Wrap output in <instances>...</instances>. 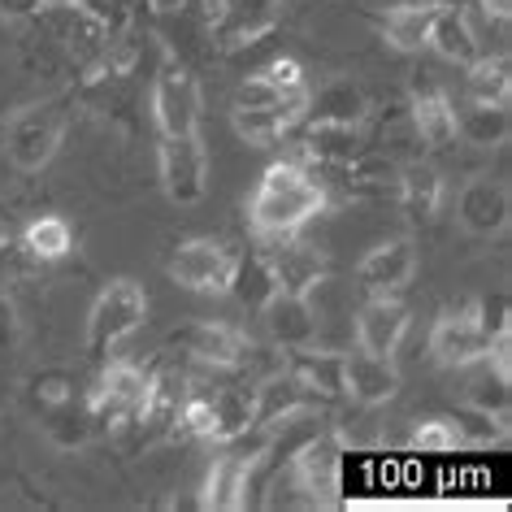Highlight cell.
Listing matches in <instances>:
<instances>
[{
    "instance_id": "83f0119b",
    "label": "cell",
    "mask_w": 512,
    "mask_h": 512,
    "mask_svg": "<svg viewBox=\"0 0 512 512\" xmlns=\"http://www.w3.org/2000/svg\"><path fill=\"white\" fill-rule=\"evenodd\" d=\"M443 61H452V66H473L482 53H478V44H473V35H469V22L465 14H460V5H439V14H434V27H430V44Z\"/></svg>"
},
{
    "instance_id": "30bf717a",
    "label": "cell",
    "mask_w": 512,
    "mask_h": 512,
    "mask_svg": "<svg viewBox=\"0 0 512 512\" xmlns=\"http://www.w3.org/2000/svg\"><path fill=\"white\" fill-rule=\"evenodd\" d=\"M35 18H40L44 27H48V35L66 44L87 70H96L100 53H105V40H109V27H105V22H96L92 14H87V9L74 5V0H48V5H44Z\"/></svg>"
},
{
    "instance_id": "7bdbcfd3",
    "label": "cell",
    "mask_w": 512,
    "mask_h": 512,
    "mask_svg": "<svg viewBox=\"0 0 512 512\" xmlns=\"http://www.w3.org/2000/svg\"><path fill=\"white\" fill-rule=\"evenodd\" d=\"M48 0H0V14L5 18H35Z\"/></svg>"
},
{
    "instance_id": "8d00e7d4",
    "label": "cell",
    "mask_w": 512,
    "mask_h": 512,
    "mask_svg": "<svg viewBox=\"0 0 512 512\" xmlns=\"http://www.w3.org/2000/svg\"><path fill=\"white\" fill-rule=\"evenodd\" d=\"M31 400L40 408L74 400V374H70V369H44V374H35L31 378Z\"/></svg>"
},
{
    "instance_id": "b9f144b4",
    "label": "cell",
    "mask_w": 512,
    "mask_h": 512,
    "mask_svg": "<svg viewBox=\"0 0 512 512\" xmlns=\"http://www.w3.org/2000/svg\"><path fill=\"white\" fill-rule=\"evenodd\" d=\"M74 5L87 9L96 22H105L109 31H122L126 27V14H131V9H126V0H74Z\"/></svg>"
},
{
    "instance_id": "ee69618b",
    "label": "cell",
    "mask_w": 512,
    "mask_h": 512,
    "mask_svg": "<svg viewBox=\"0 0 512 512\" xmlns=\"http://www.w3.org/2000/svg\"><path fill=\"white\" fill-rule=\"evenodd\" d=\"M152 9H157V14H183V9L191 5V0H148Z\"/></svg>"
},
{
    "instance_id": "8fae6325",
    "label": "cell",
    "mask_w": 512,
    "mask_h": 512,
    "mask_svg": "<svg viewBox=\"0 0 512 512\" xmlns=\"http://www.w3.org/2000/svg\"><path fill=\"white\" fill-rule=\"evenodd\" d=\"M265 261L274 270L278 291H296V296H313L317 287L326 283V256L313 248V243L296 235H274L270 248H265Z\"/></svg>"
},
{
    "instance_id": "4dcf8cb0",
    "label": "cell",
    "mask_w": 512,
    "mask_h": 512,
    "mask_svg": "<svg viewBox=\"0 0 512 512\" xmlns=\"http://www.w3.org/2000/svg\"><path fill=\"white\" fill-rule=\"evenodd\" d=\"M22 248L35 261H61L74 248V226L61 213H40L22 226Z\"/></svg>"
},
{
    "instance_id": "f6af8a7d",
    "label": "cell",
    "mask_w": 512,
    "mask_h": 512,
    "mask_svg": "<svg viewBox=\"0 0 512 512\" xmlns=\"http://www.w3.org/2000/svg\"><path fill=\"white\" fill-rule=\"evenodd\" d=\"M478 5H486V9H491V14H499V18L512 14V0H478Z\"/></svg>"
},
{
    "instance_id": "d6a6232c",
    "label": "cell",
    "mask_w": 512,
    "mask_h": 512,
    "mask_svg": "<svg viewBox=\"0 0 512 512\" xmlns=\"http://www.w3.org/2000/svg\"><path fill=\"white\" fill-rule=\"evenodd\" d=\"M400 200H404L408 217L430 222L443 204V174L430 170V165H408L404 178H400Z\"/></svg>"
},
{
    "instance_id": "5bb4252c",
    "label": "cell",
    "mask_w": 512,
    "mask_h": 512,
    "mask_svg": "<svg viewBox=\"0 0 512 512\" xmlns=\"http://www.w3.org/2000/svg\"><path fill=\"white\" fill-rule=\"evenodd\" d=\"M178 343H183L196 361L213 365V369H239V365H248L252 352H256L252 339L226 322H196L178 335Z\"/></svg>"
},
{
    "instance_id": "ab89813d",
    "label": "cell",
    "mask_w": 512,
    "mask_h": 512,
    "mask_svg": "<svg viewBox=\"0 0 512 512\" xmlns=\"http://www.w3.org/2000/svg\"><path fill=\"white\" fill-rule=\"evenodd\" d=\"M508 296H491V300H478V322L491 339L499 335H512V317H508Z\"/></svg>"
},
{
    "instance_id": "52a82bcc",
    "label": "cell",
    "mask_w": 512,
    "mask_h": 512,
    "mask_svg": "<svg viewBox=\"0 0 512 512\" xmlns=\"http://www.w3.org/2000/svg\"><path fill=\"white\" fill-rule=\"evenodd\" d=\"M291 478L309 499V508H326L339 499V482H343V443L335 430H322L313 434L309 443L300 447L296 456L287 460Z\"/></svg>"
},
{
    "instance_id": "e575fe53",
    "label": "cell",
    "mask_w": 512,
    "mask_h": 512,
    "mask_svg": "<svg viewBox=\"0 0 512 512\" xmlns=\"http://www.w3.org/2000/svg\"><path fill=\"white\" fill-rule=\"evenodd\" d=\"M460 14H465L469 22V35H473V44H478V53L482 57H508V18H499L491 14L486 5H460Z\"/></svg>"
},
{
    "instance_id": "836d02e7",
    "label": "cell",
    "mask_w": 512,
    "mask_h": 512,
    "mask_svg": "<svg viewBox=\"0 0 512 512\" xmlns=\"http://www.w3.org/2000/svg\"><path fill=\"white\" fill-rule=\"evenodd\" d=\"M469 70V100L482 105H508L512 79H508V57H478Z\"/></svg>"
},
{
    "instance_id": "7c38bea8",
    "label": "cell",
    "mask_w": 512,
    "mask_h": 512,
    "mask_svg": "<svg viewBox=\"0 0 512 512\" xmlns=\"http://www.w3.org/2000/svg\"><path fill=\"white\" fill-rule=\"evenodd\" d=\"M413 274H417V248L404 235L374 243L356 265V283H361L365 296H395V291L413 283Z\"/></svg>"
},
{
    "instance_id": "7402d4cb",
    "label": "cell",
    "mask_w": 512,
    "mask_h": 512,
    "mask_svg": "<svg viewBox=\"0 0 512 512\" xmlns=\"http://www.w3.org/2000/svg\"><path fill=\"white\" fill-rule=\"evenodd\" d=\"M465 369H473V378L465 387V404L478 408V413H486V417H495L499 426H504L508 413H512V387H508L512 374L508 369H499L491 356H482V361H473Z\"/></svg>"
},
{
    "instance_id": "f546056e",
    "label": "cell",
    "mask_w": 512,
    "mask_h": 512,
    "mask_svg": "<svg viewBox=\"0 0 512 512\" xmlns=\"http://www.w3.org/2000/svg\"><path fill=\"white\" fill-rule=\"evenodd\" d=\"M209 404H213V443H226L256 426V391L252 387H217V391H209Z\"/></svg>"
},
{
    "instance_id": "ba28073f",
    "label": "cell",
    "mask_w": 512,
    "mask_h": 512,
    "mask_svg": "<svg viewBox=\"0 0 512 512\" xmlns=\"http://www.w3.org/2000/svg\"><path fill=\"white\" fill-rule=\"evenodd\" d=\"M157 165H161V187L174 204H200L209 191V157H204L200 135H161L157 148Z\"/></svg>"
},
{
    "instance_id": "5b68a950",
    "label": "cell",
    "mask_w": 512,
    "mask_h": 512,
    "mask_svg": "<svg viewBox=\"0 0 512 512\" xmlns=\"http://www.w3.org/2000/svg\"><path fill=\"white\" fill-rule=\"evenodd\" d=\"M235 261L239 252L222 239H187L174 248L165 270L178 287L200 291V296H222V291H230V278H235Z\"/></svg>"
},
{
    "instance_id": "277c9868",
    "label": "cell",
    "mask_w": 512,
    "mask_h": 512,
    "mask_svg": "<svg viewBox=\"0 0 512 512\" xmlns=\"http://www.w3.org/2000/svg\"><path fill=\"white\" fill-rule=\"evenodd\" d=\"M148 317V291L135 278H113L100 291L92 313H87V352L92 356H109L122 339H131Z\"/></svg>"
},
{
    "instance_id": "74e56055",
    "label": "cell",
    "mask_w": 512,
    "mask_h": 512,
    "mask_svg": "<svg viewBox=\"0 0 512 512\" xmlns=\"http://www.w3.org/2000/svg\"><path fill=\"white\" fill-rule=\"evenodd\" d=\"M296 96H309V92H296ZM296 96H287L283 87H274L265 74H248V79L239 83V92H235V105H283V100H296Z\"/></svg>"
},
{
    "instance_id": "f1b7e54d",
    "label": "cell",
    "mask_w": 512,
    "mask_h": 512,
    "mask_svg": "<svg viewBox=\"0 0 512 512\" xmlns=\"http://www.w3.org/2000/svg\"><path fill=\"white\" fill-rule=\"evenodd\" d=\"M40 426L48 434V443L61 447V452H79V447L92 439V413L79 400H61V404H44L40 408Z\"/></svg>"
},
{
    "instance_id": "3957f363",
    "label": "cell",
    "mask_w": 512,
    "mask_h": 512,
    "mask_svg": "<svg viewBox=\"0 0 512 512\" xmlns=\"http://www.w3.org/2000/svg\"><path fill=\"white\" fill-rule=\"evenodd\" d=\"M61 135H66V109H61L57 100L27 105L5 126V157L22 174H40L44 165L57 157Z\"/></svg>"
},
{
    "instance_id": "f35d334b",
    "label": "cell",
    "mask_w": 512,
    "mask_h": 512,
    "mask_svg": "<svg viewBox=\"0 0 512 512\" xmlns=\"http://www.w3.org/2000/svg\"><path fill=\"white\" fill-rule=\"evenodd\" d=\"M256 74H265V79H270L274 87H283L287 96H296V92H309V87H304V66L296 57H270L265 61L261 70Z\"/></svg>"
},
{
    "instance_id": "603a6c76",
    "label": "cell",
    "mask_w": 512,
    "mask_h": 512,
    "mask_svg": "<svg viewBox=\"0 0 512 512\" xmlns=\"http://www.w3.org/2000/svg\"><path fill=\"white\" fill-rule=\"evenodd\" d=\"M309 113L313 122H343V126H361L365 113H369V96L361 83L352 79H330L322 92L309 96Z\"/></svg>"
},
{
    "instance_id": "60d3db41",
    "label": "cell",
    "mask_w": 512,
    "mask_h": 512,
    "mask_svg": "<svg viewBox=\"0 0 512 512\" xmlns=\"http://www.w3.org/2000/svg\"><path fill=\"white\" fill-rule=\"evenodd\" d=\"M18 343H22L18 309H14V300H9V296H0V365H5L9 356L18 352Z\"/></svg>"
},
{
    "instance_id": "1f68e13d",
    "label": "cell",
    "mask_w": 512,
    "mask_h": 512,
    "mask_svg": "<svg viewBox=\"0 0 512 512\" xmlns=\"http://www.w3.org/2000/svg\"><path fill=\"white\" fill-rule=\"evenodd\" d=\"M230 291H235V300L243 304V309H252V313L265 309V300H270L274 291H278L274 270H270V261H265V252L239 256V261H235V278H230Z\"/></svg>"
},
{
    "instance_id": "2e32d148",
    "label": "cell",
    "mask_w": 512,
    "mask_h": 512,
    "mask_svg": "<svg viewBox=\"0 0 512 512\" xmlns=\"http://www.w3.org/2000/svg\"><path fill=\"white\" fill-rule=\"evenodd\" d=\"M408 335V309L395 296H369L356 313V343L374 356H395Z\"/></svg>"
},
{
    "instance_id": "4fadbf2b",
    "label": "cell",
    "mask_w": 512,
    "mask_h": 512,
    "mask_svg": "<svg viewBox=\"0 0 512 512\" xmlns=\"http://www.w3.org/2000/svg\"><path fill=\"white\" fill-rule=\"evenodd\" d=\"M261 322H265L270 343L283 348V352L309 348V343L317 339V313H313L309 296H296V291H274L261 309Z\"/></svg>"
},
{
    "instance_id": "d6986e66",
    "label": "cell",
    "mask_w": 512,
    "mask_h": 512,
    "mask_svg": "<svg viewBox=\"0 0 512 512\" xmlns=\"http://www.w3.org/2000/svg\"><path fill=\"white\" fill-rule=\"evenodd\" d=\"M283 356H287L283 361L287 374L309 395H317V400H343V395H348L339 352H313V343H309V348H296V352H283Z\"/></svg>"
},
{
    "instance_id": "9a60e30c",
    "label": "cell",
    "mask_w": 512,
    "mask_h": 512,
    "mask_svg": "<svg viewBox=\"0 0 512 512\" xmlns=\"http://www.w3.org/2000/svg\"><path fill=\"white\" fill-rule=\"evenodd\" d=\"M309 109V96L283 100V105H235L230 109V122H235V135L252 148H274L291 126L304 118Z\"/></svg>"
},
{
    "instance_id": "4316f807",
    "label": "cell",
    "mask_w": 512,
    "mask_h": 512,
    "mask_svg": "<svg viewBox=\"0 0 512 512\" xmlns=\"http://www.w3.org/2000/svg\"><path fill=\"white\" fill-rule=\"evenodd\" d=\"M278 22V0H226V18H222V40L226 44H256L274 31Z\"/></svg>"
},
{
    "instance_id": "484cf974",
    "label": "cell",
    "mask_w": 512,
    "mask_h": 512,
    "mask_svg": "<svg viewBox=\"0 0 512 512\" xmlns=\"http://www.w3.org/2000/svg\"><path fill=\"white\" fill-rule=\"evenodd\" d=\"M252 391H256V426H274V421H283L287 413H296V408L317 404V395L304 391L300 382L287 374V365L274 369L270 378H261V387H252Z\"/></svg>"
},
{
    "instance_id": "44dd1931",
    "label": "cell",
    "mask_w": 512,
    "mask_h": 512,
    "mask_svg": "<svg viewBox=\"0 0 512 512\" xmlns=\"http://www.w3.org/2000/svg\"><path fill=\"white\" fill-rule=\"evenodd\" d=\"M439 5H426V0H404V5H391L382 14V40H387L395 53H421L430 44V27Z\"/></svg>"
},
{
    "instance_id": "d590c367",
    "label": "cell",
    "mask_w": 512,
    "mask_h": 512,
    "mask_svg": "<svg viewBox=\"0 0 512 512\" xmlns=\"http://www.w3.org/2000/svg\"><path fill=\"white\" fill-rule=\"evenodd\" d=\"M413 447H417V452H430V456H443V452L465 447V434H460L456 417H426L413 430Z\"/></svg>"
},
{
    "instance_id": "8992f818",
    "label": "cell",
    "mask_w": 512,
    "mask_h": 512,
    "mask_svg": "<svg viewBox=\"0 0 512 512\" xmlns=\"http://www.w3.org/2000/svg\"><path fill=\"white\" fill-rule=\"evenodd\" d=\"M491 352V335L478 322V300H460L434 317L430 326V356L443 369H465Z\"/></svg>"
},
{
    "instance_id": "ac0fdd59",
    "label": "cell",
    "mask_w": 512,
    "mask_h": 512,
    "mask_svg": "<svg viewBox=\"0 0 512 512\" xmlns=\"http://www.w3.org/2000/svg\"><path fill=\"white\" fill-rule=\"evenodd\" d=\"M460 226L478 239H495L499 230L508 226V187L504 183H491V178H473V183L460 191Z\"/></svg>"
},
{
    "instance_id": "6da1fadb",
    "label": "cell",
    "mask_w": 512,
    "mask_h": 512,
    "mask_svg": "<svg viewBox=\"0 0 512 512\" xmlns=\"http://www.w3.org/2000/svg\"><path fill=\"white\" fill-rule=\"evenodd\" d=\"M326 209V187L322 178L309 174L300 161H278L261 174L252 200H248V222L261 239L274 235H296Z\"/></svg>"
},
{
    "instance_id": "cb8c5ba5",
    "label": "cell",
    "mask_w": 512,
    "mask_h": 512,
    "mask_svg": "<svg viewBox=\"0 0 512 512\" xmlns=\"http://www.w3.org/2000/svg\"><path fill=\"white\" fill-rule=\"evenodd\" d=\"M413 131L426 148H447L456 139V105L447 100L439 87H421L417 83V100H413Z\"/></svg>"
},
{
    "instance_id": "7a4b0ae2",
    "label": "cell",
    "mask_w": 512,
    "mask_h": 512,
    "mask_svg": "<svg viewBox=\"0 0 512 512\" xmlns=\"http://www.w3.org/2000/svg\"><path fill=\"white\" fill-rule=\"evenodd\" d=\"M148 391H152V369H139L131 361H109L100 369L96 387L87 391L83 404H87V413H92V426L126 430L144 413Z\"/></svg>"
},
{
    "instance_id": "9c48e42d",
    "label": "cell",
    "mask_w": 512,
    "mask_h": 512,
    "mask_svg": "<svg viewBox=\"0 0 512 512\" xmlns=\"http://www.w3.org/2000/svg\"><path fill=\"white\" fill-rule=\"evenodd\" d=\"M152 122L161 135H191L200 126V83L187 66H165L152 83Z\"/></svg>"
},
{
    "instance_id": "d4e9b609",
    "label": "cell",
    "mask_w": 512,
    "mask_h": 512,
    "mask_svg": "<svg viewBox=\"0 0 512 512\" xmlns=\"http://www.w3.org/2000/svg\"><path fill=\"white\" fill-rule=\"evenodd\" d=\"M512 113L508 105H482V100H465L456 105V135L473 148H499L508 144Z\"/></svg>"
},
{
    "instance_id": "e0dca14e",
    "label": "cell",
    "mask_w": 512,
    "mask_h": 512,
    "mask_svg": "<svg viewBox=\"0 0 512 512\" xmlns=\"http://www.w3.org/2000/svg\"><path fill=\"white\" fill-rule=\"evenodd\" d=\"M343 387H348V400L374 408L387 404L395 391H400V369H395V356H374V352H352L343 356Z\"/></svg>"
},
{
    "instance_id": "ffe728a7",
    "label": "cell",
    "mask_w": 512,
    "mask_h": 512,
    "mask_svg": "<svg viewBox=\"0 0 512 512\" xmlns=\"http://www.w3.org/2000/svg\"><path fill=\"white\" fill-rule=\"evenodd\" d=\"M365 152V135L361 126H343V122H313L309 135H304V157L313 165H326V170H343V165H356Z\"/></svg>"
}]
</instances>
